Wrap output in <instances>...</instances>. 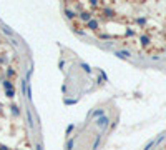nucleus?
I'll return each mask as SVG.
<instances>
[{"label":"nucleus","mask_w":166,"mask_h":150,"mask_svg":"<svg viewBox=\"0 0 166 150\" xmlns=\"http://www.w3.org/2000/svg\"><path fill=\"white\" fill-rule=\"evenodd\" d=\"M116 55H118V57H121V58H126V57H130V54H128V52H116Z\"/></svg>","instance_id":"2"},{"label":"nucleus","mask_w":166,"mask_h":150,"mask_svg":"<svg viewBox=\"0 0 166 150\" xmlns=\"http://www.w3.org/2000/svg\"><path fill=\"white\" fill-rule=\"evenodd\" d=\"M141 43H143V45H148V43H150V39H148V37H141Z\"/></svg>","instance_id":"3"},{"label":"nucleus","mask_w":166,"mask_h":150,"mask_svg":"<svg viewBox=\"0 0 166 150\" xmlns=\"http://www.w3.org/2000/svg\"><path fill=\"white\" fill-rule=\"evenodd\" d=\"M15 94H13V89L12 90H7V97H13Z\"/></svg>","instance_id":"5"},{"label":"nucleus","mask_w":166,"mask_h":150,"mask_svg":"<svg viewBox=\"0 0 166 150\" xmlns=\"http://www.w3.org/2000/svg\"><path fill=\"white\" fill-rule=\"evenodd\" d=\"M72 147H73V140H70L68 142V150H72Z\"/></svg>","instance_id":"8"},{"label":"nucleus","mask_w":166,"mask_h":150,"mask_svg":"<svg viewBox=\"0 0 166 150\" xmlns=\"http://www.w3.org/2000/svg\"><path fill=\"white\" fill-rule=\"evenodd\" d=\"M37 150H42V145H38V147H37Z\"/></svg>","instance_id":"10"},{"label":"nucleus","mask_w":166,"mask_h":150,"mask_svg":"<svg viewBox=\"0 0 166 150\" xmlns=\"http://www.w3.org/2000/svg\"><path fill=\"white\" fill-rule=\"evenodd\" d=\"M83 19H85V20H90V14H83Z\"/></svg>","instance_id":"7"},{"label":"nucleus","mask_w":166,"mask_h":150,"mask_svg":"<svg viewBox=\"0 0 166 150\" xmlns=\"http://www.w3.org/2000/svg\"><path fill=\"white\" fill-rule=\"evenodd\" d=\"M3 87H5L7 90H12V83H10V82H3Z\"/></svg>","instance_id":"4"},{"label":"nucleus","mask_w":166,"mask_h":150,"mask_svg":"<svg viewBox=\"0 0 166 150\" xmlns=\"http://www.w3.org/2000/svg\"><path fill=\"white\" fill-rule=\"evenodd\" d=\"M83 68H85V72H92V68L88 67V65H86V63H83Z\"/></svg>","instance_id":"6"},{"label":"nucleus","mask_w":166,"mask_h":150,"mask_svg":"<svg viewBox=\"0 0 166 150\" xmlns=\"http://www.w3.org/2000/svg\"><path fill=\"white\" fill-rule=\"evenodd\" d=\"M0 150H8V149H7L5 145H0Z\"/></svg>","instance_id":"9"},{"label":"nucleus","mask_w":166,"mask_h":150,"mask_svg":"<svg viewBox=\"0 0 166 150\" xmlns=\"http://www.w3.org/2000/svg\"><path fill=\"white\" fill-rule=\"evenodd\" d=\"M98 125H100V127H106V125H108V118H106V117H103V118H100Z\"/></svg>","instance_id":"1"}]
</instances>
